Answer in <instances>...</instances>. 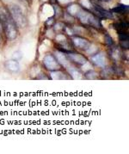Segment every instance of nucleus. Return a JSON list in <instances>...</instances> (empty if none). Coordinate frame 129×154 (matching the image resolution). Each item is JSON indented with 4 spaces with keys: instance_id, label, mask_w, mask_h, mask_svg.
<instances>
[{
    "instance_id": "nucleus-24",
    "label": "nucleus",
    "mask_w": 129,
    "mask_h": 154,
    "mask_svg": "<svg viewBox=\"0 0 129 154\" xmlns=\"http://www.w3.org/2000/svg\"><path fill=\"white\" fill-rule=\"evenodd\" d=\"M4 34V29H3V26L1 24V22H0V35H2Z\"/></svg>"
},
{
    "instance_id": "nucleus-6",
    "label": "nucleus",
    "mask_w": 129,
    "mask_h": 154,
    "mask_svg": "<svg viewBox=\"0 0 129 154\" xmlns=\"http://www.w3.org/2000/svg\"><path fill=\"white\" fill-rule=\"evenodd\" d=\"M91 60L94 65L100 68L106 67V57L103 53H97L93 54L91 58Z\"/></svg>"
},
{
    "instance_id": "nucleus-7",
    "label": "nucleus",
    "mask_w": 129,
    "mask_h": 154,
    "mask_svg": "<svg viewBox=\"0 0 129 154\" xmlns=\"http://www.w3.org/2000/svg\"><path fill=\"white\" fill-rule=\"evenodd\" d=\"M94 9H95L94 12L96 13L97 17H98L100 18H114L113 13L111 12V11H107V10H104L103 8H102V7L99 6L97 5H94Z\"/></svg>"
},
{
    "instance_id": "nucleus-8",
    "label": "nucleus",
    "mask_w": 129,
    "mask_h": 154,
    "mask_svg": "<svg viewBox=\"0 0 129 154\" xmlns=\"http://www.w3.org/2000/svg\"><path fill=\"white\" fill-rule=\"evenodd\" d=\"M55 58L57 59V60L59 61V63L61 65V66H64L65 68H68L71 66V61L69 60V59L66 56V54L61 52V51H57L55 53Z\"/></svg>"
},
{
    "instance_id": "nucleus-2",
    "label": "nucleus",
    "mask_w": 129,
    "mask_h": 154,
    "mask_svg": "<svg viewBox=\"0 0 129 154\" xmlns=\"http://www.w3.org/2000/svg\"><path fill=\"white\" fill-rule=\"evenodd\" d=\"M8 11L14 20V22L16 23L17 26H18L19 28H23L26 26L27 19L25 17L22 9L18 5H10L8 8Z\"/></svg>"
},
{
    "instance_id": "nucleus-9",
    "label": "nucleus",
    "mask_w": 129,
    "mask_h": 154,
    "mask_svg": "<svg viewBox=\"0 0 129 154\" xmlns=\"http://www.w3.org/2000/svg\"><path fill=\"white\" fill-rule=\"evenodd\" d=\"M5 68L10 72H18L20 71V65H19L18 61L11 60L5 61Z\"/></svg>"
},
{
    "instance_id": "nucleus-1",
    "label": "nucleus",
    "mask_w": 129,
    "mask_h": 154,
    "mask_svg": "<svg viewBox=\"0 0 129 154\" xmlns=\"http://www.w3.org/2000/svg\"><path fill=\"white\" fill-rule=\"evenodd\" d=\"M0 22L7 39L11 42L16 40L18 35L17 27L5 7L0 6Z\"/></svg>"
},
{
    "instance_id": "nucleus-3",
    "label": "nucleus",
    "mask_w": 129,
    "mask_h": 154,
    "mask_svg": "<svg viewBox=\"0 0 129 154\" xmlns=\"http://www.w3.org/2000/svg\"><path fill=\"white\" fill-rule=\"evenodd\" d=\"M43 65L50 72L53 71H58L61 69V65L59 63L55 58V56L52 54H46L44 59H43Z\"/></svg>"
},
{
    "instance_id": "nucleus-23",
    "label": "nucleus",
    "mask_w": 129,
    "mask_h": 154,
    "mask_svg": "<svg viewBox=\"0 0 129 154\" xmlns=\"http://www.w3.org/2000/svg\"><path fill=\"white\" fill-rule=\"evenodd\" d=\"M54 21V17H51V18H49L48 21H47V22H46V24L50 25V26H51V25L53 24Z\"/></svg>"
},
{
    "instance_id": "nucleus-12",
    "label": "nucleus",
    "mask_w": 129,
    "mask_h": 154,
    "mask_svg": "<svg viewBox=\"0 0 129 154\" xmlns=\"http://www.w3.org/2000/svg\"><path fill=\"white\" fill-rule=\"evenodd\" d=\"M110 11L114 13H118V14H125L128 11V6L124 5H119L118 6L113 8Z\"/></svg>"
},
{
    "instance_id": "nucleus-4",
    "label": "nucleus",
    "mask_w": 129,
    "mask_h": 154,
    "mask_svg": "<svg viewBox=\"0 0 129 154\" xmlns=\"http://www.w3.org/2000/svg\"><path fill=\"white\" fill-rule=\"evenodd\" d=\"M66 56L69 59L70 61H72L74 63L75 65H78V66H83L86 64L87 62V59L84 55L80 54L78 53H75V52H69V53H66Z\"/></svg>"
},
{
    "instance_id": "nucleus-5",
    "label": "nucleus",
    "mask_w": 129,
    "mask_h": 154,
    "mask_svg": "<svg viewBox=\"0 0 129 154\" xmlns=\"http://www.w3.org/2000/svg\"><path fill=\"white\" fill-rule=\"evenodd\" d=\"M72 44L77 48H79L81 50H84V51L88 49L91 47V43L87 39L83 38V37L81 36L72 37Z\"/></svg>"
},
{
    "instance_id": "nucleus-13",
    "label": "nucleus",
    "mask_w": 129,
    "mask_h": 154,
    "mask_svg": "<svg viewBox=\"0 0 129 154\" xmlns=\"http://www.w3.org/2000/svg\"><path fill=\"white\" fill-rule=\"evenodd\" d=\"M68 71H69V74H70V76L72 78V79H81V76H82V74L77 69L76 67H73V66H69L68 67Z\"/></svg>"
},
{
    "instance_id": "nucleus-19",
    "label": "nucleus",
    "mask_w": 129,
    "mask_h": 154,
    "mask_svg": "<svg viewBox=\"0 0 129 154\" xmlns=\"http://www.w3.org/2000/svg\"><path fill=\"white\" fill-rule=\"evenodd\" d=\"M65 29H66V26L62 23H58L57 24H55V27H54V29H55L56 32L60 33V34L65 32Z\"/></svg>"
},
{
    "instance_id": "nucleus-14",
    "label": "nucleus",
    "mask_w": 129,
    "mask_h": 154,
    "mask_svg": "<svg viewBox=\"0 0 129 154\" xmlns=\"http://www.w3.org/2000/svg\"><path fill=\"white\" fill-rule=\"evenodd\" d=\"M113 26L118 32H121V31H125L126 29L128 28V23L127 22H121V23H115Z\"/></svg>"
},
{
    "instance_id": "nucleus-22",
    "label": "nucleus",
    "mask_w": 129,
    "mask_h": 154,
    "mask_svg": "<svg viewBox=\"0 0 129 154\" xmlns=\"http://www.w3.org/2000/svg\"><path fill=\"white\" fill-rule=\"evenodd\" d=\"M36 79H45V80H48V79H49V78L48 77H47V75L44 73H41L40 75H38V77L35 78Z\"/></svg>"
},
{
    "instance_id": "nucleus-25",
    "label": "nucleus",
    "mask_w": 129,
    "mask_h": 154,
    "mask_svg": "<svg viewBox=\"0 0 129 154\" xmlns=\"http://www.w3.org/2000/svg\"><path fill=\"white\" fill-rule=\"evenodd\" d=\"M99 1H104L105 2V1H109V0H99Z\"/></svg>"
},
{
    "instance_id": "nucleus-15",
    "label": "nucleus",
    "mask_w": 129,
    "mask_h": 154,
    "mask_svg": "<svg viewBox=\"0 0 129 154\" xmlns=\"http://www.w3.org/2000/svg\"><path fill=\"white\" fill-rule=\"evenodd\" d=\"M81 10V8H80L79 5H70V6L67 8V11L68 13L70 14V15H72V16H77L78 15V13L79 12V11Z\"/></svg>"
},
{
    "instance_id": "nucleus-16",
    "label": "nucleus",
    "mask_w": 129,
    "mask_h": 154,
    "mask_svg": "<svg viewBox=\"0 0 129 154\" xmlns=\"http://www.w3.org/2000/svg\"><path fill=\"white\" fill-rule=\"evenodd\" d=\"M84 76H85L86 79H97V78L99 77V74L97 72H96L95 71H89V72H87L85 74H84Z\"/></svg>"
},
{
    "instance_id": "nucleus-18",
    "label": "nucleus",
    "mask_w": 129,
    "mask_h": 154,
    "mask_svg": "<svg viewBox=\"0 0 129 154\" xmlns=\"http://www.w3.org/2000/svg\"><path fill=\"white\" fill-rule=\"evenodd\" d=\"M104 41L107 46L113 47V45H114V40H113V38L108 33H105L104 34Z\"/></svg>"
},
{
    "instance_id": "nucleus-17",
    "label": "nucleus",
    "mask_w": 129,
    "mask_h": 154,
    "mask_svg": "<svg viewBox=\"0 0 129 154\" xmlns=\"http://www.w3.org/2000/svg\"><path fill=\"white\" fill-rule=\"evenodd\" d=\"M118 33H119L118 37H119L120 42H127V41H129V35L127 33H126L125 31L118 32Z\"/></svg>"
},
{
    "instance_id": "nucleus-20",
    "label": "nucleus",
    "mask_w": 129,
    "mask_h": 154,
    "mask_svg": "<svg viewBox=\"0 0 129 154\" xmlns=\"http://www.w3.org/2000/svg\"><path fill=\"white\" fill-rule=\"evenodd\" d=\"M23 58V53L21 51H16L12 55V60H17V61H19L21 60Z\"/></svg>"
},
{
    "instance_id": "nucleus-11",
    "label": "nucleus",
    "mask_w": 129,
    "mask_h": 154,
    "mask_svg": "<svg viewBox=\"0 0 129 154\" xmlns=\"http://www.w3.org/2000/svg\"><path fill=\"white\" fill-rule=\"evenodd\" d=\"M66 74L62 72L60 70L58 71H53L50 72V77L52 79H67V77H66Z\"/></svg>"
},
{
    "instance_id": "nucleus-10",
    "label": "nucleus",
    "mask_w": 129,
    "mask_h": 154,
    "mask_svg": "<svg viewBox=\"0 0 129 154\" xmlns=\"http://www.w3.org/2000/svg\"><path fill=\"white\" fill-rule=\"evenodd\" d=\"M87 24L91 25V27L97 29H103V25L101 23V21L99 20L98 17L95 16L93 13H90L89 15V18H88V23Z\"/></svg>"
},
{
    "instance_id": "nucleus-21",
    "label": "nucleus",
    "mask_w": 129,
    "mask_h": 154,
    "mask_svg": "<svg viewBox=\"0 0 129 154\" xmlns=\"http://www.w3.org/2000/svg\"><path fill=\"white\" fill-rule=\"evenodd\" d=\"M121 48H122L123 49H128L129 41H127V42H121Z\"/></svg>"
}]
</instances>
